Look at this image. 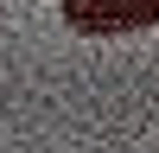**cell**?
<instances>
[{
    "label": "cell",
    "mask_w": 159,
    "mask_h": 153,
    "mask_svg": "<svg viewBox=\"0 0 159 153\" xmlns=\"http://www.w3.org/2000/svg\"><path fill=\"white\" fill-rule=\"evenodd\" d=\"M64 26L89 38H115V32H153L159 26V0H64Z\"/></svg>",
    "instance_id": "1"
}]
</instances>
